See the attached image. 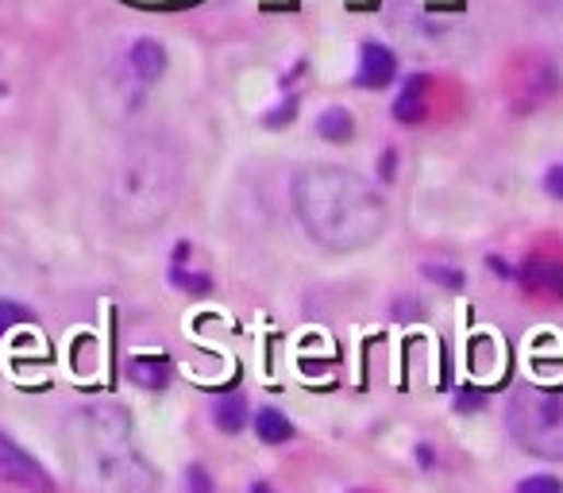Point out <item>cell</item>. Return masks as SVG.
Listing matches in <instances>:
<instances>
[{"mask_svg":"<svg viewBox=\"0 0 563 493\" xmlns=\"http://www.w3.org/2000/svg\"><path fill=\"white\" fill-rule=\"evenodd\" d=\"M213 421L224 436H239V432L247 429V421H251V409H247V401L239 394L221 397V401L213 404Z\"/></svg>","mask_w":563,"mask_h":493,"instance_id":"7c38bea8","label":"cell"},{"mask_svg":"<svg viewBox=\"0 0 563 493\" xmlns=\"http://www.w3.org/2000/svg\"><path fill=\"white\" fill-rule=\"evenodd\" d=\"M186 493H216V482L213 474L201 467V462H189L186 470Z\"/></svg>","mask_w":563,"mask_h":493,"instance_id":"2e32d148","label":"cell"},{"mask_svg":"<svg viewBox=\"0 0 563 493\" xmlns=\"http://www.w3.org/2000/svg\"><path fill=\"white\" fill-rule=\"evenodd\" d=\"M517 493H563V482L555 474H529L517 482Z\"/></svg>","mask_w":563,"mask_h":493,"instance_id":"9a60e30c","label":"cell"},{"mask_svg":"<svg viewBox=\"0 0 563 493\" xmlns=\"http://www.w3.org/2000/svg\"><path fill=\"white\" fill-rule=\"evenodd\" d=\"M521 285L529 293H540V297L563 301V267L548 259H529L521 267Z\"/></svg>","mask_w":563,"mask_h":493,"instance_id":"9c48e42d","label":"cell"},{"mask_svg":"<svg viewBox=\"0 0 563 493\" xmlns=\"http://www.w3.org/2000/svg\"><path fill=\"white\" fill-rule=\"evenodd\" d=\"M506 429L521 451L563 459V389L521 386L506 404Z\"/></svg>","mask_w":563,"mask_h":493,"instance_id":"277c9868","label":"cell"},{"mask_svg":"<svg viewBox=\"0 0 563 493\" xmlns=\"http://www.w3.org/2000/svg\"><path fill=\"white\" fill-rule=\"evenodd\" d=\"M429 73H409L406 85H401L398 101H394V120L401 124H421L429 113Z\"/></svg>","mask_w":563,"mask_h":493,"instance_id":"ba28073f","label":"cell"},{"mask_svg":"<svg viewBox=\"0 0 563 493\" xmlns=\"http://www.w3.org/2000/svg\"><path fill=\"white\" fill-rule=\"evenodd\" d=\"M171 374H174V366L166 355H136L128 363V378L143 389H166Z\"/></svg>","mask_w":563,"mask_h":493,"instance_id":"8fae6325","label":"cell"},{"mask_svg":"<svg viewBox=\"0 0 563 493\" xmlns=\"http://www.w3.org/2000/svg\"><path fill=\"white\" fill-rule=\"evenodd\" d=\"M394 78H398V55L378 39L363 43L360 62H355V85L360 90H386Z\"/></svg>","mask_w":563,"mask_h":493,"instance_id":"8992f818","label":"cell"},{"mask_svg":"<svg viewBox=\"0 0 563 493\" xmlns=\"http://www.w3.org/2000/svg\"><path fill=\"white\" fill-rule=\"evenodd\" d=\"M174 285H181V290H189V293H209V290H213L209 274H186V270H178V267H174Z\"/></svg>","mask_w":563,"mask_h":493,"instance_id":"ac0fdd59","label":"cell"},{"mask_svg":"<svg viewBox=\"0 0 563 493\" xmlns=\"http://www.w3.org/2000/svg\"><path fill=\"white\" fill-rule=\"evenodd\" d=\"M66 439L85 485L101 493H155L159 474L131 444V416L116 401L85 404L82 413L70 416Z\"/></svg>","mask_w":563,"mask_h":493,"instance_id":"3957f363","label":"cell"},{"mask_svg":"<svg viewBox=\"0 0 563 493\" xmlns=\"http://www.w3.org/2000/svg\"><path fill=\"white\" fill-rule=\"evenodd\" d=\"M425 278L429 282H436V285H444V290H451V293H459L467 285V274L459 267H448V262H425Z\"/></svg>","mask_w":563,"mask_h":493,"instance_id":"5bb4252c","label":"cell"},{"mask_svg":"<svg viewBox=\"0 0 563 493\" xmlns=\"http://www.w3.org/2000/svg\"><path fill=\"white\" fill-rule=\"evenodd\" d=\"M297 224L328 251H363L390 224L386 197L371 178L336 162H309L290 181Z\"/></svg>","mask_w":563,"mask_h":493,"instance_id":"6da1fadb","label":"cell"},{"mask_svg":"<svg viewBox=\"0 0 563 493\" xmlns=\"http://www.w3.org/2000/svg\"><path fill=\"white\" fill-rule=\"evenodd\" d=\"M255 432H259L262 444H286L294 436V424L278 413V409H259L255 413Z\"/></svg>","mask_w":563,"mask_h":493,"instance_id":"4fadbf2b","label":"cell"},{"mask_svg":"<svg viewBox=\"0 0 563 493\" xmlns=\"http://www.w3.org/2000/svg\"><path fill=\"white\" fill-rule=\"evenodd\" d=\"M313 128H317V136L325 139V143L343 146L355 139V116H351V108H343V105H328V108H320Z\"/></svg>","mask_w":563,"mask_h":493,"instance_id":"30bf717a","label":"cell"},{"mask_svg":"<svg viewBox=\"0 0 563 493\" xmlns=\"http://www.w3.org/2000/svg\"><path fill=\"white\" fill-rule=\"evenodd\" d=\"M124 70L131 73V81H139L143 90H151L159 78L166 73V47L159 39H136L124 55Z\"/></svg>","mask_w":563,"mask_h":493,"instance_id":"52a82bcc","label":"cell"},{"mask_svg":"<svg viewBox=\"0 0 563 493\" xmlns=\"http://www.w3.org/2000/svg\"><path fill=\"white\" fill-rule=\"evenodd\" d=\"M24 320H27V308L20 305V301H0V336L12 332V328Z\"/></svg>","mask_w":563,"mask_h":493,"instance_id":"e0dca14e","label":"cell"},{"mask_svg":"<svg viewBox=\"0 0 563 493\" xmlns=\"http://www.w3.org/2000/svg\"><path fill=\"white\" fill-rule=\"evenodd\" d=\"M186 186V159L166 131L128 136L105 174V216L128 235H148L171 220Z\"/></svg>","mask_w":563,"mask_h":493,"instance_id":"7a4b0ae2","label":"cell"},{"mask_svg":"<svg viewBox=\"0 0 563 493\" xmlns=\"http://www.w3.org/2000/svg\"><path fill=\"white\" fill-rule=\"evenodd\" d=\"M0 482L16 485L24 493H55L50 470L32 451H24L12 436H4V432H0Z\"/></svg>","mask_w":563,"mask_h":493,"instance_id":"5b68a950","label":"cell"},{"mask_svg":"<svg viewBox=\"0 0 563 493\" xmlns=\"http://www.w3.org/2000/svg\"><path fill=\"white\" fill-rule=\"evenodd\" d=\"M544 193L555 197V201H563V162H555V166L544 171Z\"/></svg>","mask_w":563,"mask_h":493,"instance_id":"d6986e66","label":"cell"},{"mask_svg":"<svg viewBox=\"0 0 563 493\" xmlns=\"http://www.w3.org/2000/svg\"><path fill=\"white\" fill-rule=\"evenodd\" d=\"M251 493H270V490H267V485H262V482H259V485H255V490H251Z\"/></svg>","mask_w":563,"mask_h":493,"instance_id":"ffe728a7","label":"cell"}]
</instances>
